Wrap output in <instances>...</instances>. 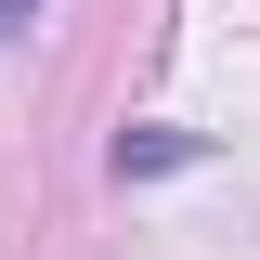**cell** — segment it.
<instances>
[{"label": "cell", "instance_id": "6da1fadb", "mask_svg": "<svg viewBox=\"0 0 260 260\" xmlns=\"http://www.w3.org/2000/svg\"><path fill=\"white\" fill-rule=\"evenodd\" d=\"M26 13H39V0H0V39H13V26H26Z\"/></svg>", "mask_w": 260, "mask_h": 260}]
</instances>
